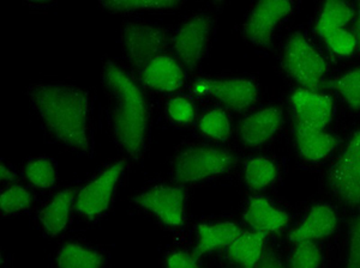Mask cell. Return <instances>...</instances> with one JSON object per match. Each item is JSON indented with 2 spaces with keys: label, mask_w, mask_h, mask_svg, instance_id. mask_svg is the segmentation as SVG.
<instances>
[{
  "label": "cell",
  "mask_w": 360,
  "mask_h": 268,
  "mask_svg": "<svg viewBox=\"0 0 360 268\" xmlns=\"http://www.w3.org/2000/svg\"><path fill=\"white\" fill-rule=\"evenodd\" d=\"M30 105L46 130L65 147L89 154L90 96L66 84H35L27 91Z\"/></svg>",
  "instance_id": "1"
},
{
  "label": "cell",
  "mask_w": 360,
  "mask_h": 268,
  "mask_svg": "<svg viewBox=\"0 0 360 268\" xmlns=\"http://www.w3.org/2000/svg\"><path fill=\"white\" fill-rule=\"evenodd\" d=\"M101 81L110 106V121L115 142L135 159L147 147L149 107L135 78L115 61L103 64Z\"/></svg>",
  "instance_id": "2"
},
{
  "label": "cell",
  "mask_w": 360,
  "mask_h": 268,
  "mask_svg": "<svg viewBox=\"0 0 360 268\" xmlns=\"http://www.w3.org/2000/svg\"><path fill=\"white\" fill-rule=\"evenodd\" d=\"M234 156L229 151L205 145H188L174 156L173 179L179 183L202 182L233 167Z\"/></svg>",
  "instance_id": "3"
},
{
  "label": "cell",
  "mask_w": 360,
  "mask_h": 268,
  "mask_svg": "<svg viewBox=\"0 0 360 268\" xmlns=\"http://www.w3.org/2000/svg\"><path fill=\"white\" fill-rule=\"evenodd\" d=\"M212 32L213 17L208 13L188 17L176 28L169 41V47L185 69L193 71L205 59Z\"/></svg>",
  "instance_id": "4"
},
{
  "label": "cell",
  "mask_w": 360,
  "mask_h": 268,
  "mask_svg": "<svg viewBox=\"0 0 360 268\" xmlns=\"http://www.w3.org/2000/svg\"><path fill=\"white\" fill-rule=\"evenodd\" d=\"M120 39L125 57L139 74L150 61L164 55L171 41L164 28L147 23H127Z\"/></svg>",
  "instance_id": "5"
},
{
  "label": "cell",
  "mask_w": 360,
  "mask_h": 268,
  "mask_svg": "<svg viewBox=\"0 0 360 268\" xmlns=\"http://www.w3.org/2000/svg\"><path fill=\"white\" fill-rule=\"evenodd\" d=\"M283 67L295 81L309 90L317 89L327 74V64L323 57L298 33L287 41Z\"/></svg>",
  "instance_id": "6"
},
{
  "label": "cell",
  "mask_w": 360,
  "mask_h": 268,
  "mask_svg": "<svg viewBox=\"0 0 360 268\" xmlns=\"http://www.w3.org/2000/svg\"><path fill=\"white\" fill-rule=\"evenodd\" d=\"M125 167V161L115 162L81 189L75 199V208L78 215L88 220H96L106 213Z\"/></svg>",
  "instance_id": "7"
},
{
  "label": "cell",
  "mask_w": 360,
  "mask_h": 268,
  "mask_svg": "<svg viewBox=\"0 0 360 268\" xmlns=\"http://www.w3.org/2000/svg\"><path fill=\"white\" fill-rule=\"evenodd\" d=\"M328 182L338 199L348 205H360V130L329 170Z\"/></svg>",
  "instance_id": "8"
},
{
  "label": "cell",
  "mask_w": 360,
  "mask_h": 268,
  "mask_svg": "<svg viewBox=\"0 0 360 268\" xmlns=\"http://www.w3.org/2000/svg\"><path fill=\"white\" fill-rule=\"evenodd\" d=\"M139 208L155 215L167 228L178 229L184 224L186 191L181 186H158L135 198Z\"/></svg>",
  "instance_id": "9"
},
{
  "label": "cell",
  "mask_w": 360,
  "mask_h": 268,
  "mask_svg": "<svg viewBox=\"0 0 360 268\" xmlns=\"http://www.w3.org/2000/svg\"><path fill=\"white\" fill-rule=\"evenodd\" d=\"M193 90L196 94L212 96L238 113L250 108L258 98L257 86L244 78L200 79L193 84Z\"/></svg>",
  "instance_id": "10"
},
{
  "label": "cell",
  "mask_w": 360,
  "mask_h": 268,
  "mask_svg": "<svg viewBox=\"0 0 360 268\" xmlns=\"http://www.w3.org/2000/svg\"><path fill=\"white\" fill-rule=\"evenodd\" d=\"M292 11L290 1H259L251 10L244 23L246 39L259 47H269L275 29Z\"/></svg>",
  "instance_id": "11"
},
{
  "label": "cell",
  "mask_w": 360,
  "mask_h": 268,
  "mask_svg": "<svg viewBox=\"0 0 360 268\" xmlns=\"http://www.w3.org/2000/svg\"><path fill=\"white\" fill-rule=\"evenodd\" d=\"M291 101L299 125L324 130L332 121L334 105L327 95L319 94L315 90L299 89L292 95Z\"/></svg>",
  "instance_id": "12"
},
{
  "label": "cell",
  "mask_w": 360,
  "mask_h": 268,
  "mask_svg": "<svg viewBox=\"0 0 360 268\" xmlns=\"http://www.w3.org/2000/svg\"><path fill=\"white\" fill-rule=\"evenodd\" d=\"M139 79L148 89L173 93L184 84L185 69L176 59L164 54L150 61L139 72Z\"/></svg>",
  "instance_id": "13"
},
{
  "label": "cell",
  "mask_w": 360,
  "mask_h": 268,
  "mask_svg": "<svg viewBox=\"0 0 360 268\" xmlns=\"http://www.w3.org/2000/svg\"><path fill=\"white\" fill-rule=\"evenodd\" d=\"M281 121V110L276 107H269L244 119L239 125L238 133L248 147H261L274 137Z\"/></svg>",
  "instance_id": "14"
},
{
  "label": "cell",
  "mask_w": 360,
  "mask_h": 268,
  "mask_svg": "<svg viewBox=\"0 0 360 268\" xmlns=\"http://www.w3.org/2000/svg\"><path fill=\"white\" fill-rule=\"evenodd\" d=\"M336 213L328 205H317L305 217L298 228L290 234L292 242L315 241L330 235L336 228Z\"/></svg>",
  "instance_id": "15"
},
{
  "label": "cell",
  "mask_w": 360,
  "mask_h": 268,
  "mask_svg": "<svg viewBox=\"0 0 360 268\" xmlns=\"http://www.w3.org/2000/svg\"><path fill=\"white\" fill-rule=\"evenodd\" d=\"M74 198V189H63L40 210L39 220L47 235L57 237L65 230L69 224Z\"/></svg>",
  "instance_id": "16"
},
{
  "label": "cell",
  "mask_w": 360,
  "mask_h": 268,
  "mask_svg": "<svg viewBox=\"0 0 360 268\" xmlns=\"http://www.w3.org/2000/svg\"><path fill=\"white\" fill-rule=\"evenodd\" d=\"M244 218L251 229L262 234L278 232L288 223L286 212L275 208L264 198L250 200L246 205Z\"/></svg>",
  "instance_id": "17"
},
{
  "label": "cell",
  "mask_w": 360,
  "mask_h": 268,
  "mask_svg": "<svg viewBox=\"0 0 360 268\" xmlns=\"http://www.w3.org/2000/svg\"><path fill=\"white\" fill-rule=\"evenodd\" d=\"M242 234V229L231 222L200 224L197 228L198 243L193 252V256L197 259L205 253L212 252L214 249L221 248V247L229 248V246L233 243Z\"/></svg>",
  "instance_id": "18"
},
{
  "label": "cell",
  "mask_w": 360,
  "mask_h": 268,
  "mask_svg": "<svg viewBox=\"0 0 360 268\" xmlns=\"http://www.w3.org/2000/svg\"><path fill=\"white\" fill-rule=\"evenodd\" d=\"M295 132L299 152L304 159L310 162H317L326 159L338 145L335 137L324 130L309 128L297 123Z\"/></svg>",
  "instance_id": "19"
},
{
  "label": "cell",
  "mask_w": 360,
  "mask_h": 268,
  "mask_svg": "<svg viewBox=\"0 0 360 268\" xmlns=\"http://www.w3.org/2000/svg\"><path fill=\"white\" fill-rule=\"evenodd\" d=\"M266 234L244 232L231 244L227 250L231 260L240 268H256L264 253Z\"/></svg>",
  "instance_id": "20"
},
{
  "label": "cell",
  "mask_w": 360,
  "mask_h": 268,
  "mask_svg": "<svg viewBox=\"0 0 360 268\" xmlns=\"http://www.w3.org/2000/svg\"><path fill=\"white\" fill-rule=\"evenodd\" d=\"M103 254L77 242L63 244L57 255V268H103Z\"/></svg>",
  "instance_id": "21"
},
{
  "label": "cell",
  "mask_w": 360,
  "mask_h": 268,
  "mask_svg": "<svg viewBox=\"0 0 360 268\" xmlns=\"http://www.w3.org/2000/svg\"><path fill=\"white\" fill-rule=\"evenodd\" d=\"M353 18V10L344 1H328L319 15L316 30L319 36L323 37L330 32L345 29Z\"/></svg>",
  "instance_id": "22"
},
{
  "label": "cell",
  "mask_w": 360,
  "mask_h": 268,
  "mask_svg": "<svg viewBox=\"0 0 360 268\" xmlns=\"http://www.w3.org/2000/svg\"><path fill=\"white\" fill-rule=\"evenodd\" d=\"M179 1L174 0H113L101 1L100 6L112 13H143V11H161L179 8Z\"/></svg>",
  "instance_id": "23"
},
{
  "label": "cell",
  "mask_w": 360,
  "mask_h": 268,
  "mask_svg": "<svg viewBox=\"0 0 360 268\" xmlns=\"http://www.w3.org/2000/svg\"><path fill=\"white\" fill-rule=\"evenodd\" d=\"M276 176H278V169L271 159L256 157L246 163V183L254 191H261L268 187L274 182Z\"/></svg>",
  "instance_id": "24"
},
{
  "label": "cell",
  "mask_w": 360,
  "mask_h": 268,
  "mask_svg": "<svg viewBox=\"0 0 360 268\" xmlns=\"http://www.w3.org/2000/svg\"><path fill=\"white\" fill-rule=\"evenodd\" d=\"M25 176L30 185L37 188H52L58 179L53 161L47 157L29 159L25 164Z\"/></svg>",
  "instance_id": "25"
},
{
  "label": "cell",
  "mask_w": 360,
  "mask_h": 268,
  "mask_svg": "<svg viewBox=\"0 0 360 268\" xmlns=\"http://www.w3.org/2000/svg\"><path fill=\"white\" fill-rule=\"evenodd\" d=\"M198 128L207 138L225 142L231 134V122L224 110L213 109L200 119Z\"/></svg>",
  "instance_id": "26"
},
{
  "label": "cell",
  "mask_w": 360,
  "mask_h": 268,
  "mask_svg": "<svg viewBox=\"0 0 360 268\" xmlns=\"http://www.w3.org/2000/svg\"><path fill=\"white\" fill-rule=\"evenodd\" d=\"M33 203V194L29 189L13 185L1 192L0 208L4 215H13L18 212L27 211Z\"/></svg>",
  "instance_id": "27"
},
{
  "label": "cell",
  "mask_w": 360,
  "mask_h": 268,
  "mask_svg": "<svg viewBox=\"0 0 360 268\" xmlns=\"http://www.w3.org/2000/svg\"><path fill=\"white\" fill-rule=\"evenodd\" d=\"M332 89L338 91L354 108H360V69H353L329 83Z\"/></svg>",
  "instance_id": "28"
},
{
  "label": "cell",
  "mask_w": 360,
  "mask_h": 268,
  "mask_svg": "<svg viewBox=\"0 0 360 268\" xmlns=\"http://www.w3.org/2000/svg\"><path fill=\"white\" fill-rule=\"evenodd\" d=\"M322 254L314 241H302L295 246L290 259L291 268H319Z\"/></svg>",
  "instance_id": "29"
},
{
  "label": "cell",
  "mask_w": 360,
  "mask_h": 268,
  "mask_svg": "<svg viewBox=\"0 0 360 268\" xmlns=\"http://www.w3.org/2000/svg\"><path fill=\"white\" fill-rule=\"evenodd\" d=\"M323 39L327 42L328 47L332 49L333 53L339 57L351 55L358 47L354 34L349 33L345 29L330 32L324 35Z\"/></svg>",
  "instance_id": "30"
},
{
  "label": "cell",
  "mask_w": 360,
  "mask_h": 268,
  "mask_svg": "<svg viewBox=\"0 0 360 268\" xmlns=\"http://www.w3.org/2000/svg\"><path fill=\"white\" fill-rule=\"evenodd\" d=\"M167 115L176 125H190L195 120L196 112L193 102L184 96H176L167 103Z\"/></svg>",
  "instance_id": "31"
},
{
  "label": "cell",
  "mask_w": 360,
  "mask_h": 268,
  "mask_svg": "<svg viewBox=\"0 0 360 268\" xmlns=\"http://www.w3.org/2000/svg\"><path fill=\"white\" fill-rule=\"evenodd\" d=\"M346 268H360V213L354 218L351 227Z\"/></svg>",
  "instance_id": "32"
},
{
  "label": "cell",
  "mask_w": 360,
  "mask_h": 268,
  "mask_svg": "<svg viewBox=\"0 0 360 268\" xmlns=\"http://www.w3.org/2000/svg\"><path fill=\"white\" fill-rule=\"evenodd\" d=\"M166 268H201L200 264H197L196 257L183 252V250H176L171 252L166 259Z\"/></svg>",
  "instance_id": "33"
},
{
  "label": "cell",
  "mask_w": 360,
  "mask_h": 268,
  "mask_svg": "<svg viewBox=\"0 0 360 268\" xmlns=\"http://www.w3.org/2000/svg\"><path fill=\"white\" fill-rule=\"evenodd\" d=\"M256 268H285L281 261L278 259L275 253L271 250H266L263 253L261 260L258 262L257 267Z\"/></svg>",
  "instance_id": "34"
},
{
  "label": "cell",
  "mask_w": 360,
  "mask_h": 268,
  "mask_svg": "<svg viewBox=\"0 0 360 268\" xmlns=\"http://www.w3.org/2000/svg\"><path fill=\"white\" fill-rule=\"evenodd\" d=\"M16 179L15 171L11 170L8 166L1 164V182H11Z\"/></svg>",
  "instance_id": "35"
},
{
  "label": "cell",
  "mask_w": 360,
  "mask_h": 268,
  "mask_svg": "<svg viewBox=\"0 0 360 268\" xmlns=\"http://www.w3.org/2000/svg\"><path fill=\"white\" fill-rule=\"evenodd\" d=\"M354 36L356 39V43L360 49V3L358 5V11H356V34Z\"/></svg>",
  "instance_id": "36"
}]
</instances>
